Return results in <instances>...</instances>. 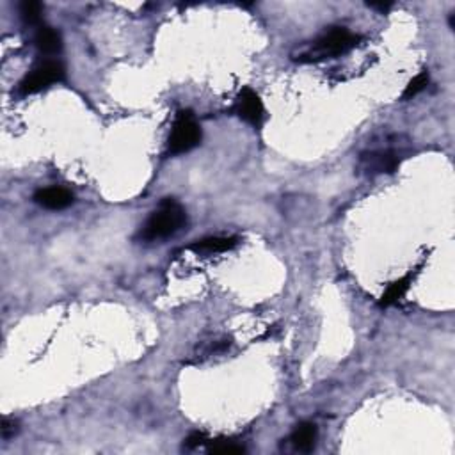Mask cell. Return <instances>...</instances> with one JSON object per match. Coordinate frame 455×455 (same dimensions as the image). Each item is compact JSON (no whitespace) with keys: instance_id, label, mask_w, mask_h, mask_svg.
I'll return each mask as SVG.
<instances>
[{"instance_id":"6da1fadb","label":"cell","mask_w":455,"mask_h":455,"mask_svg":"<svg viewBox=\"0 0 455 455\" xmlns=\"http://www.w3.org/2000/svg\"><path fill=\"white\" fill-rule=\"evenodd\" d=\"M185 224H187V213H185L183 206L174 199H166L148 217L144 226L141 228L139 238L144 242L164 240V238L176 235Z\"/></svg>"},{"instance_id":"7a4b0ae2","label":"cell","mask_w":455,"mask_h":455,"mask_svg":"<svg viewBox=\"0 0 455 455\" xmlns=\"http://www.w3.org/2000/svg\"><path fill=\"white\" fill-rule=\"evenodd\" d=\"M358 45V36L343 27H334L316 39L308 52L301 53L299 60H322L341 55Z\"/></svg>"},{"instance_id":"3957f363","label":"cell","mask_w":455,"mask_h":455,"mask_svg":"<svg viewBox=\"0 0 455 455\" xmlns=\"http://www.w3.org/2000/svg\"><path fill=\"white\" fill-rule=\"evenodd\" d=\"M201 141V128L198 121L194 119V114L191 110H180L174 119L173 130H171L167 148L171 155H181V153L191 151L192 148Z\"/></svg>"},{"instance_id":"277c9868","label":"cell","mask_w":455,"mask_h":455,"mask_svg":"<svg viewBox=\"0 0 455 455\" xmlns=\"http://www.w3.org/2000/svg\"><path fill=\"white\" fill-rule=\"evenodd\" d=\"M64 78V68L63 64L57 60H45L39 66H36L23 80L20 82V92L21 95H36V92L43 91V89L50 87L55 82H60Z\"/></svg>"},{"instance_id":"5b68a950","label":"cell","mask_w":455,"mask_h":455,"mask_svg":"<svg viewBox=\"0 0 455 455\" xmlns=\"http://www.w3.org/2000/svg\"><path fill=\"white\" fill-rule=\"evenodd\" d=\"M263 103L258 92L251 87H244L237 96V114L244 121L251 123L252 127H259L263 121Z\"/></svg>"},{"instance_id":"8992f818","label":"cell","mask_w":455,"mask_h":455,"mask_svg":"<svg viewBox=\"0 0 455 455\" xmlns=\"http://www.w3.org/2000/svg\"><path fill=\"white\" fill-rule=\"evenodd\" d=\"M34 201L46 210H64L73 203V194L64 187H46L36 192Z\"/></svg>"},{"instance_id":"52a82bcc","label":"cell","mask_w":455,"mask_h":455,"mask_svg":"<svg viewBox=\"0 0 455 455\" xmlns=\"http://www.w3.org/2000/svg\"><path fill=\"white\" fill-rule=\"evenodd\" d=\"M34 43L38 46L39 52L46 53V55H53L59 53L63 48V39L55 28L48 27V25H39L38 31L34 34Z\"/></svg>"},{"instance_id":"ba28073f","label":"cell","mask_w":455,"mask_h":455,"mask_svg":"<svg viewBox=\"0 0 455 455\" xmlns=\"http://www.w3.org/2000/svg\"><path fill=\"white\" fill-rule=\"evenodd\" d=\"M235 245H237V238L233 237H210L194 242L191 249L199 255H217V252L230 251Z\"/></svg>"},{"instance_id":"9c48e42d","label":"cell","mask_w":455,"mask_h":455,"mask_svg":"<svg viewBox=\"0 0 455 455\" xmlns=\"http://www.w3.org/2000/svg\"><path fill=\"white\" fill-rule=\"evenodd\" d=\"M316 437H318V430H316L315 423L304 422L297 425V429L291 434L290 441L294 444L295 450L299 451H311L315 448Z\"/></svg>"},{"instance_id":"30bf717a","label":"cell","mask_w":455,"mask_h":455,"mask_svg":"<svg viewBox=\"0 0 455 455\" xmlns=\"http://www.w3.org/2000/svg\"><path fill=\"white\" fill-rule=\"evenodd\" d=\"M412 283V274H407V276L400 277V279L393 281V283L387 287V290L384 291L382 297H380L379 304L384 306V308H387V306H393L397 304L398 301H400L402 297H404L405 294H407L409 287H411Z\"/></svg>"},{"instance_id":"8fae6325","label":"cell","mask_w":455,"mask_h":455,"mask_svg":"<svg viewBox=\"0 0 455 455\" xmlns=\"http://www.w3.org/2000/svg\"><path fill=\"white\" fill-rule=\"evenodd\" d=\"M41 13H43V6L39 2H34V0H25V2L20 4V16L25 23L28 25H36L41 20Z\"/></svg>"},{"instance_id":"7c38bea8","label":"cell","mask_w":455,"mask_h":455,"mask_svg":"<svg viewBox=\"0 0 455 455\" xmlns=\"http://www.w3.org/2000/svg\"><path fill=\"white\" fill-rule=\"evenodd\" d=\"M427 85H429V73H427V71H422V73H418L411 82H409L407 87H405V91H404V95H402V98L404 100L414 98V96L419 95V92H422L423 89L427 87Z\"/></svg>"},{"instance_id":"4fadbf2b","label":"cell","mask_w":455,"mask_h":455,"mask_svg":"<svg viewBox=\"0 0 455 455\" xmlns=\"http://www.w3.org/2000/svg\"><path fill=\"white\" fill-rule=\"evenodd\" d=\"M208 450L210 454H220V455L244 454V446L231 443V441H217V443H213Z\"/></svg>"},{"instance_id":"5bb4252c","label":"cell","mask_w":455,"mask_h":455,"mask_svg":"<svg viewBox=\"0 0 455 455\" xmlns=\"http://www.w3.org/2000/svg\"><path fill=\"white\" fill-rule=\"evenodd\" d=\"M0 432H2V439H9V437H13L14 434L18 432V423L9 418H4L2 427H0Z\"/></svg>"},{"instance_id":"9a60e30c","label":"cell","mask_w":455,"mask_h":455,"mask_svg":"<svg viewBox=\"0 0 455 455\" xmlns=\"http://www.w3.org/2000/svg\"><path fill=\"white\" fill-rule=\"evenodd\" d=\"M206 441H208V439H206V437H205V434L196 432V434H192L191 437H187V441H185V446H187V448L201 446V444H205Z\"/></svg>"},{"instance_id":"2e32d148","label":"cell","mask_w":455,"mask_h":455,"mask_svg":"<svg viewBox=\"0 0 455 455\" xmlns=\"http://www.w3.org/2000/svg\"><path fill=\"white\" fill-rule=\"evenodd\" d=\"M393 6V4H384V2H380V4H375V2H368V7H372V9H379V11H382V13H386L387 9H390V7Z\"/></svg>"}]
</instances>
